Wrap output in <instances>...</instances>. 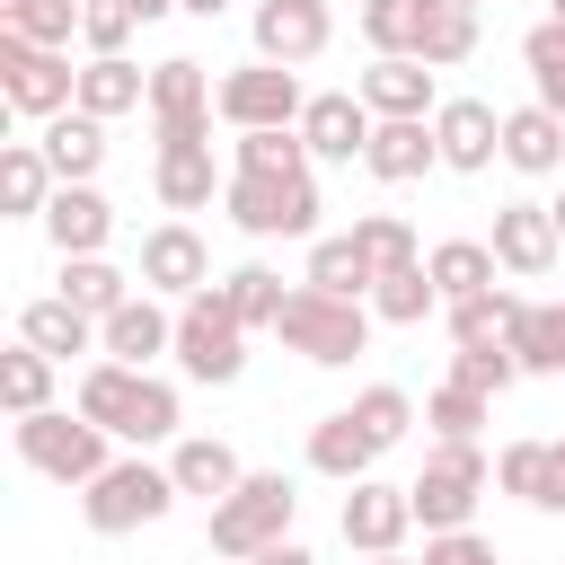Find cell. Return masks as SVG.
Here are the masks:
<instances>
[{"label":"cell","mask_w":565,"mask_h":565,"mask_svg":"<svg viewBox=\"0 0 565 565\" xmlns=\"http://www.w3.org/2000/svg\"><path fill=\"white\" fill-rule=\"evenodd\" d=\"M468 53H477V9H450V0H441V9H433V35H424V62L450 71V62H468Z\"/></svg>","instance_id":"obj_48"},{"label":"cell","mask_w":565,"mask_h":565,"mask_svg":"<svg viewBox=\"0 0 565 565\" xmlns=\"http://www.w3.org/2000/svg\"><path fill=\"white\" fill-rule=\"evenodd\" d=\"M35 150L53 159V177H62V185H88V177H97V159H106V124L71 106V115H53V124H44V141H35Z\"/></svg>","instance_id":"obj_21"},{"label":"cell","mask_w":565,"mask_h":565,"mask_svg":"<svg viewBox=\"0 0 565 565\" xmlns=\"http://www.w3.org/2000/svg\"><path fill=\"white\" fill-rule=\"evenodd\" d=\"M512 362H521V371H565V300L521 309V327H512Z\"/></svg>","instance_id":"obj_39"},{"label":"cell","mask_w":565,"mask_h":565,"mask_svg":"<svg viewBox=\"0 0 565 565\" xmlns=\"http://www.w3.org/2000/svg\"><path fill=\"white\" fill-rule=\"evenodd\" d=\"M203 282H212V256H203V238H194L185 221H168V230L141 238V291H177V300H194Z\"/></svg>","instance_id":"obj_15"},{"label":"cell","mask_w":565,"mask_h":565,"mask_svg":"<svg viewBox=\"0 0 565 565\" xmlns=\"http://www.w3.org/2000/svg\"><path fill=\"white\" fill-rule=\"evenodd\" d=\"M433 141H441V168L477 177V168H494V150H503V115H494L486 97H450V106L433 115Z\"/></svg>","instance_id":"obj_13"},{"label":"cell","mask_w":565,"mask_h":565,"mask_svg":"<svg viewBox=\"0 0 565 565\" xmlns=\"http://www.w3.org/2000/svg\"><path fill=\"white\" fill-rule=\"evenodd\" d=\"M556 247H565V238H556V212H547V203H503V212H494V265H503V274H547Z\"/></svg>","instance_id":"obj_17"},{"label":"cell","mask_w":565,"mask_h":565,"mask_svg":"<svg viewBox=\"0 0 565 565\" xmlns=\"http://www.w3.org/2000/svg\"><path fill=\"white\" fill-rule=\"evenodd\" d=\"M380 274H371V256L353 247V238H318L309 247V291H335V300H362Z\"/></svg>","instance_id":"obj_34"},{"label":"cell","mask_w":565,"mask_h":565,"mask_svg":"<svg viewBox=\"0 0 565 565\" xmlns=\"http://www.w3.org/2000/svg\"><path fill=\"white\" fill-rule=\"evenodd\" d=\"M371 565H406V556H371Z\"/></svg>","instance_id":"obj_54"},{"label":"cell","mask_w":565,"mask_h":565,"mask_svg":"<svg viewBox=\"0 0 565 565\" xmlns=\"http://www.w3.org/2000/svg\"><path fill=\"white\" fill-rule=\"evenodd\" d=\"M97 344H106V362H132V371H141L150 353H168V344H177V318H159V309H150V291H141V300H124V309L97 327Z\"/></svg>","instance_id":"obj_22"},{"label":"cell","mask_w":565,"mask_h":565,"mask_svg":"<svg viewBox=\"0 0 565 565\" xmlns=\"http://www.w3.org/2000/svg\"><path fill=\"white\" fill-rule=\"evenodd\" d=\"M256 565H318V556H309V547H291V539H282V547H265V556H256Z\"/></svg>","instance_id":"obj_50"},{"label":"cell","mask_w":565,"mask_h":565,"mask_svg":"<svg viewBox=\"0 0 565 565\" xmlns=\"http://www.w3.org/2000/svg\"><path fill=\"white\" fill-rule=\"evenodd\" d=\"M44 230H53V247H62V256H97V247H106V230H115V203H106L97 185H53Z\"/></svg>","instance_id":"obj_19"},{"label":"cell","mask_w":565,"mask_h":565,"mask_svg":"<svg viewBox=\"0 0 565 565\" xmlns=\"http://www.w3.org/2000/svg\"><path fill=\"white\" fill-rule=\"evenodd\" d=\"M353 415H362V433L388 450V441H406V424H415V397L380 380V388H362V397H353Z\"/></svg>","instance_id":"obj_46"},{"label":"cell","mask_w":565,"mask_h":565,"mask_svg":"<svg viewBox=\"0 0 565 565\" xmlns=\"http://www.w3.org/2000/svg\"><path fill=\"white\" fill-rule=\"evenodd\" d=\"M450 380L477 388V397H494V388L521 380V362H512V344H459V353H450Z\"/></svg>","instance_id":"obj_44"},{"label":"cell","mask_w":565,"mask_h":565,"mask_svg":"<svg viewBox=\"0 0 565 565\" xmlns=\"http://www.w3.org/2000/svg\"><path fill=\"white\" fill-rule=\"evenodd\" d=\"M177 9H194V18H221V9H230V0H177Z\"/></svg>","instance_id":"obj_52"},{"label":"cell","mask_w":565,"mask_h":565,"mask_svg":"<svg viewBox=\"0 0 565 565\" xmlns=\"http://www.w3.org/2000/svg\"><path fill=\"white\" fill-rule=\"evenodd\" d=\"M556 26H565V0H556Z\"/></svg>","instance_id":"obj_56"},{"label":"cell","mask_w":565,"mask_h":565,"mask_svg":"<svg viewBox=\"0 0 565 565\" xmlns=\"http://www.w3.org/2000/svg\"><path fill=\"white\" fill-rule=\"evenodd\" d=\"M53 185H62V177H53V159H44L35 141H9V150H0V203H9V212H44Z\"/></svg>","instance_id":"obj_31"},{"label":"cell","mask_w":565,"mask_h":565,"mask_svg":"<svg viewBox=\"0 0 565 565\" xmlns=\"http://www.w3.org/2000/svg\"><path fill=\"white\" fill-rule=\"evenodd\" d=\"M79 26V0H0V35H26L44 53H62Z\"/></svg>","instance_id":"obj_36"},{"label":"cell","mask_w":565,"mask_h":565,"mask_svg":"<svg viewBox=\"0 0 565 565\" xmlns=\"http://www.w3.org/2000/svg\"><path fill=\"white\" fill-rule=\"evenodd\" d=\"M132 9H141V26H150V18H168V9H177V0H132Z\"/></svg>","instance_id":"obj_51"},{"label":"cell","mask_w":565,"mask_h":565,"mask_svg":"<svg viewBox=\"0 0 565 565\" xmlns=\"http://www.w3.org/2000/svg\"><path fill=\"white\" fill-rule=\"evenodd\" d=\"M212 106H221V88H203V62H159L150 71V124H159V150H177V141H212Z\"/></svg>","instance_id":"obj_11"},{"label":"cell","mask_w":565,"mask_h":565,"mask_svg":"<svg viewBox=\"0 0 565 565\" xmlns=\"http://www.w3.org/2000/svg\"><path fill=\"white\" fill-rule=\"evenodd\" d=\"M18 459L35 468V477H53V486H97L115 459H106V424H88V415H18Z\"/></svg>","instance_id":"obj_5"},{"label":"cell","mask_w":565,"mask_h":565,"mask_svg":"<svg viewBox=\"0 0 565 565\" xmlns=\"http://www.w3.org/2000/svg\"><path fill=\"white\" fill-rule=\"evenodd\" d=\"M291 512H300V494H291V477H282V468L238 477V494H221V503H212V556H247V565H256L265 547H282Z\"/></svg>","instance_id":"obj_2"},{"label":"cell","mask_w":565,"mask_h":565,"mask_svg":"<svg viewBox=\"0 0 565 565\" xmlns=\"http://www.w3.org/2000/svg\"><path fill=\"white\" fill-rule=\"evenodd\" d=\"M353 247L371 256V274H380V282H388V274H406V265H424V256H415V230H406L397 212H362V221H353Z\"/></svg>","instance_id":"obj_37"},{"label":"cell","mask_w":565,"mask_h":565,"mask_svg":"<svg viewBox=\"0 0 565 565\" xmlns=\"http://www.w3.org/2000/svg\"><path fill=\"white\" fill-rule=\"evenodd\" d=\"M44 397H53V353H35V344L0 353V406L9 415H44Z\"/></svg>","instance_id":"obj_38"},{"label":"cell","mask_w":565,"mask_h":565,"mask_svg":"<svg viewBox=\"0 0 565 565\" xmlns=\"http://www.w3.org/2000/svg\"><path fill=\"white\" fill-rule=\"evenodd\" d=\"M221 291H230V309H238V327H247V335H256V327H274V318H282V300H291L274 265H238Z\"/></svg>","instance_id":"obj_41"},{"label":"cell","mask_w":565,"mask_h":565,"mask_svg":"<svg viewBox=\"0 0 565 565\" xmlns=\"http://www.w3.org/2000/svg\"><path fill=\"white\" fill-rule=\"evenodd\" d=\"M486 450L477 441H441L433 459H424V477L406 486V503H415V521L441 539V530H468V512H477V494H486Z\"/></svg>","instance_id":"obj_6"},{"label":"cell","mask_w":565,"mask_h":565,"mask_svg":"<svg viewBox=\"0 0 565 565\" xmlns=\"http://www.w3.org/2000/svg\"><path fill=\"white\" fill-rule=\"evenodd\" d=\"M424 274L441 282V300H477V291H494V247H477V238H441V247L424 256Z\"/></svg>","instance_id":"obj_29"},{"label":"cell","mask_w":565,"mask_h":565,"mask_svg":"<svg viewBox=\"0 0 565 565\" xmlns=\"http://www.w3.org/2000/svg\"><path fill=\"white\" fill-rule=\"evenodd\" d=\"M433 159H441V141H433L424 124H380V132H371V150H362V168H371V177H388V185L424 177Z\"/></svg>","instance_id":"obj_27"},{"label":"cell","mask_w":565,"mask_h":565,"mask_svg":"<svg viewBox=\"0 0 565 565\" xmlns=\"http://www.w3.org/2000/svg\"><path fill=\"white\" fill-rule=\"evenodd\" d=\"M494 477H503V494H521L539 512H565V441H512L494 459Z\"/></svg>","instance_id":"obj_20"},{"label":"cell","mask_w":565,"mask_h":565,"mask_svg":"<svg viewBox=\"0 0 565 565\" xmlns=\"http://www.w3.org/2000/svg\"><path fill=\"white\" fill-rule=\"evenodd\" d=\"M521 62H530V79H539V106L565 115V26H556V18L521 35Z\"/></svg>","instance_id":"obj_43"},{"label":"cell","mask_w":565,"mask_h":565,"mask_svg":"<svg viewBox=\"0 0 565 565\" xmlns=\"http://www.w3.org/2000/svg\"><path fill=\"white\" fill-rule=\"evenodd\" d=\"M221 115H230L238 132H291V124L309 115V97H300V79H291L282 62H247V71L221 79Z\"/></svg>","instance_id":"obj_10"},{"label":"cell","mask_w":565,"mask_h":565,"mask_svg":"<svg viewBox=\"0 0 565 565\" xmlns=\"http://www.w3.org/2000/svg\"><path fill=\"white\" fill-rule=\"evenodd\" d=\"M371 132H380V124H371V106H362V97H344V88H335V97H309V115H300L309 159H362V150H371Z\"/></svg>","instance_id":"obj_18"},{"label":"cell","mask_w":565,"mask_h":565,"mask_svg":"<svg viewBox=\"0 0 565 565\" xmlns=\"http://www.w3.org/2000/svg\"><path fill=\"white\" fill-rule=\"evenodd\" d=\"M274 335L300 353V362H318V371H335V362H353L362 344H371V318H362V300H335V291H291L282 300V318H274Z\"/></svg>","instance_id":"obj_3"},{"label":"cell","mask_w":565,"mask_h":565,"mask_svg":"<svg viewBox=\"0 0 565 565\" xmlns=\"http://www.w3.org/2000/svg\"><path fill=\"white\" fill-rule=\"evenodd\" d=\"M168 477H177V494H238V459H230V441H177V459H168Z\"/></svg>","instance_id":"obj_33"},{"label":"cell","mask_w":565,"mask_h":565,"mask_svg":"<svg viewBox=\"0 0 565 565\" xmlns=\"http://www.w3.org/2000/svg\"><path fill=\"white\" fill-rule=\"evenodd\" d=\"M79 415L106 424V433H124V441H168L177 433V388L150 380V371H132V362H97L79 380Z\"/></svg>","instance_id":"obj_1"},{"label":"cell","mask_w":565,"mask_h":565,"mask_svg":"<svg viewBox=\"0 0 565 565\" xmlns=\"http://www.w3.org/2000/svg\"><path fill=\"white\" fill-rule=\"evenodd\" d=\"M62 300H71L79 318H97V327H106L132 291H124V274H115L106 256H62Z\"/></svg>","instance_id":"obj_30"},{"label":"cell","mask_w":565,"mask_h":565,"mask_svg":"<svg viewBox=\"0 0 565 565\" xmlns=\"http://www.w3.org/2000/svg\"><path fill=\"white\" fill-rule=\"evenodd\" d=\"M132 106H150V71H132L124 53H106V62H88L79 71V115H132Z\"/></svg>","instance_id":"obj_26"},{"label":"cell","mask_w":565,"mask_h":565,"mask_svg":"<svg viewBox=\"0 0 565 565\" xmlns=\"http://www.w3.org/2000/svg\"><path fill=\"white\" fill-rule=\"evenodd\" d=\"M450 9H477V0H450Z\"/></svg>","instance_id":"obj_55"},{"label":"cell","mask_w":565,"mask_h":565,"mask_svg":"<svg viewBox=\"0 0 565 565\" xmlns=\"http://www.w3.org/2000/svg\"><path fill=\"white\" fill-rule=\"evenodd\" d=\"M327 35H335V18H327V0H256V62H318L327 53Z\"/></svg>","instance_id":"obj_12"},{"label":"cell","mask_w":565,"mask_h":565,"mask_svg":"<svg viewBox=\"0 0 565 565\" xmlns=\"http://www.w3.org/2000/svg\"><path fill=\"white\" fill-rule=\"evenodd\" d=\"M0 97L18 106V115H71L79 106V71L62 62V53H44V44H26V35H0Z\"/></svg>","instance_id":"obj_9"},{"label":"cell","mask_w":565,"mask_h":565,"mask_svg":"<svg viewBox=\"0 0 565 565\" xmlns=\"http://www.w3.org/2000/svg\"><path fill=\"white\" fill-rule=\"evenodd\" d=\"M441 300V282L424 274V265H406V274H388V282H371V309L388 318V327H424V309Z\"/></svg>","instance_id":"obj_42"},{"label":"cell","mask_w":565,"mask_h":565,"mask_svg":"<svg viewBox=\"0 0 565 565\" xmlns=\"http://www.w3.org/2000/svg\"><path fill=\"white\" fill-rule=\"evenodd\" d=\"M177 503V477L168 468H150V459H115L88 494H79V512H88V530H106V539H124V530H141V521H159Z\"/></svg>","instance_id":"obj_7"},{"label":"cell","mask_w":565,"mask_h":565,"mask_svg":"<svg viewBox=\"0 0 565 565\" xmlns=\"http://www.w3.org/2000/svg\"><path fill=\"white\" fill-rule=\"evenodd\" d=\"M132 26H141V9L132 0H79V35H88V53L106 62V53H124L132 44Z\"/></svg>","instance_id":"obj_47"},{"label":"cell","mask_w":565,"mask_h":565,"mask_svg":"<svg viewBox=\"0 0 565 565\" xmlns=\"http://www.w3.org/2000/svg\"><path fill=\"white\" fill-rule=\"evenodd\" d=\"M177 362H185V380H212V388H230L247 371V327H238V309H230L221 282H203L177 309Z\"/></svg>","instance_id":"obj_4"},{"label":"cell","mask_w":565,"mask_h":565,"mask_svg":"<svg viewBox=\"0 0 565 565\" xmlns=\"http://www.w3.org/2000/svg\"><path fill=\"white\" fill-rule=\"evenodd\" d=\"M424 424H433L441 441H477V424H486V397H477V388H459V380H441V388L424 397Z\"/></svg>","instance_id":"obj_45"},{"label":"cell","mask_w":565,"mask_h":565,"mask_svg":"<svg viewBox=\"0 0 565 565\" xmlns=\"http://www.w3.org/2000/svg\"><path fill=\"white\" fill-rule=\"evenodd\" d=\"M503 159H512L521 177H547V168H565V115H547V106H521V115H503Z\"/></svg>","instance_id":"obj_24"},{"label":"cell","mask_w":565,"mask_h":565,"mask_svg":"<svg viewBox=\"0 0 565 565\" xmlns=\"http://www.w3.org/2000/svg\"><path fill=\"white\" fill-rule=\"evenodd\" d=\"M433 9H441V0H362V35H371V53H406V62H424Z\"/></svg>","instance_id":"obj_25"},{"label":"cell","mask_w":565,"mask_h":565,"mask_svg":"<svg viewBox=\"0 0 565 565\" xmlns=\"http://www.w3.org/2000/svg\"><path fill=\"white\" fill-rule=\"evenodd\" d=\"M371 459H380V441L362 433V415H353V406H344V415H327V424L309 433V468H318V477L362 486V477H371Z\"/></svg>","instance_id":"obj_23"},{"label":"cell","mask_w":565,"mask_h":565,"mask_svg":"<svg viewBox=\"0 0 565 565\" xmlns=\"http://www.w3.org/2000/svg\"><path fill=\"white\" fill-rule=\"evenodd\" d=\"M415 530V503H406V486H353L344 494V547H362V556H397V539Z\"/></svg>","instance_id":"obj_14"},{"label":"cell","mask_w":565,"mask_h":565,"mask_svg":"<svg viewBox=\"0 0 565 565\" xmlns=\"http://www.w3.org/2000/svg\"><path fill=\"white\" fill-rule=\"evenodd\" d=\"M159 203H168V212H203V203H212V141L159 150Z\"/></svg>","instance_id":"obj_28"},{"label":"cell","mask_w":565,"mask_h":565,"mask_svg":"<svg viewBox=\"0 0 565 565\" xmlns=\"http://www.w3.org/2000/svg\"><path fill=\"white\" fill-rule=\"evenodd\" d=\"M424 565H494V547L477 530H441V539H424Z\"/></svg>","instance_id":"obj_49"},{"label":"cell","mask_w":565,"mask_h":565,"mask_svg":"<svg viewBox=\"0 0 565 565\" xmlns=\"http://www.w3.org/2000/svg\"><path fill=\"white\" fill-rule=\"evenodd\" d=\"M512 327H521V300L494 282V291H477V300H450V335L459 344H512Z\"/></svg>","instance_id":"obj_35"},{"label":"cell","mask_w":565,"mask_h":565,"mask_svg":"<svg viewBox=\"0 0 565 565\" xmlns=\"http://www.w3.org/2000/svg\"><path fill=\"white\" fill-rule=\"evenodd\" d=\"M547 212H556V238H565V203H547Z\"/></svg>","instance_id":"obj_53"},{"label":"cell","mask_w":565,"mask_h":565,"mask_svg":"<svg viewBox=\"0 0 565 565\" xmlns=\"http://www.w3.org/2000/svg\"><path fill=\"white\" fill-rule=\"evenodd\" d=\"M221 203L247 238H309L318 230V185L309 177H230Z\"/></svg>","instance_id":"obj_8"},{"label":"cell","mask_w":565,"mask_h":565,"mask_svg":"<svg viewBox=\"0 0 565 565\" xmlns=\"http://www.w3.org/2000/svg\"><path fill=\"white\" fill-rule=\"evenodd\" d=\"M238 177H309V141L291 132H238Z\"/></svg>","instance_id":"obj_40"},{"label":"cell","mask_w":565,"mask_h":565,"mask_svg":"<svg viewBox=\"0 0 565 565\" xmlns=\"http://www.w3.org/2000/svg\"><path fill=\"white\" fill-rule=\"evenodd\" d=\"M18 344H35V353H53V362H71V353H88V318L53 291V300H35L26 318H18Z\"/></svg>","instance_id":"obj_32"},{"label":"cell","mask_w":565,"mask_h":565,"mask_svg":"<svg viewBox=\"0 0 565 565\" xmlns=\"http://www.w3.org/2000/svg\"><path fill=\"white\" fill-rule=\"evenodd\" d=\"M362 106H371L380 124H424V106H433V62L380 53V62L362 71Z\"/></svg>","instance_id":"obj_16"}]
</instances>
